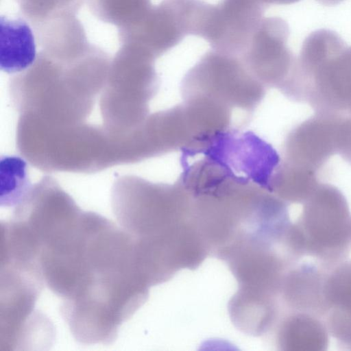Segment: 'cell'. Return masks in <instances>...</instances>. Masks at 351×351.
<instances>
[{
  "label": "cell",
  "instance_id": "cell-1",
  "mask_svg": "<svg viewBox=\"0 0 351 351\" xmlns=\"http://www.w3.org/2000/svg\"><path fill=\"white\" fill-rule=\"evenodd\" d=\"M119 226L130 237L151 286L182 268H195L207 255L188 191L178 182L154 183L122 176L111 190Z\"/></svg>",
  "mask_w": 351,
  "mask_h": 351
},
{
  "label": "cell",
  "instance_id": "cell-2",
  "mask_svg": "<svg viewBox=\"0 0 351 351\" xmlns=\"http://www.w3.org/2000/svg\"><path fill=\"white\" fill-rule=\"evenodd\" d=\"M108 69L105 59L40 58L11 80V100L20 114L48 124L85 122L105 86Z\"/></svg>",
  "mask_w": 351,
  "mask_h": 351
},
{
  "label": "cell",
  "instance_id": "cell-3",
  "mask_svg": "<svg viewBox=\"0 0 351 351\" xmlns=\"http://www.w3.org/2000/svg\"><path fill=\"white\" fill-rule=\"evenodd\" d=\"M16 141L24 158L45 172L89 173L110 167L109 136L103 125H51L20 114Z\"/></svg>",
  "mask_w": 351,
  "mask_h": 351
},
{
  "label": "cell",
  "instance_id": "cell-4",
  "mask_svg": "<svg viewBox=\"0 0 351 351\" xmlns=\"http://www.w3.org/2000/svg\"><path fill=\"white\" fill-rule=\"evenodd\" d=\"M350 244L351 216L344 195L332 184L319 183L289 227L288 252L296 261L309 256L330 267L345 260Z\"/></svg>",
  "mask_w": 351,
  "mask_h": 351
},
{
  "label": "cell",
  "instance_id": "cell-5",
  "mask_svg": "<svg viewBox=\"0 0 351 351\" xmlns=\"http://www.w3.org/2000/svg\"><path fill=\"white\" fill-rule=\"evenodd\" d=\"M154 60L136 47L129 57L119 56L109 67L100 110L103 126L112 135L128 134L149 115V102L159 86Z\"/></svg>",
  "mask_w": 351,
  "mask_h": 351
},
{
  "label": "cell",
  "instance_id": "cell-6",
  "mask_svg": "<svg viewBox=\"0 0 351 351\" xmlns=\"http://www.w3.org/2000/svg\"><path fill=\"white\" fill-rule=\"evenodd\" d=\"M267 88L247 69L239 56L207 51L184 75L183 99L203 98L250 117L263 99Z\"/></svg>",
  "mask_w": 351,
  "mask_h": 351
},
{
  "label": "cell",
  "instance_id": "cell-7",
  "mask_svg": "<svg viewBox=\"0 0 351 351\" xmlns=\"http://www.w3.org/2000/svg\"><path fill=\"white\" fill-rule=\"evenodd\" d=\"M193 153L205 155L269 191L272 176L281 160L271 144L255 133L241 129L221 133Z\"/></svg>",
  "mask_w": 351,
  "mask_h": 351
},
{
  "label": "cell",
  "instance_id": "cell-8",
  "mask_svg": "<svg viewBox=\"0 0 351 351\" xmlns=\"http://www.w3.org/2000/svg\"><path fill=\"white\" fill-rule=\"evenodd\" d=\"M209 3L203 0H162L138 25V45L154 58L189 35L201 37Z\"/></svg>",
  "mask_w": 351,
  "mask_h": 351
},
{
  "label": "cell",
  "instance_id": "cell-9",
  "mask_svg": "<svg viewBox=\"0 0 351 351\" xmlns=\"http://www.w3.org/2000/svg\"><path fill=\"white\" fill-rule=\"evenodd\" d=\"M289 32L282 18L263 19L247 48L239 56L267 88L280 90L292 71L296 57L287 45Z\"/></svg>",
  "mask_w": 351,
  "mask_h": 351
},
{
  "label": "cell",
  "instance_id": "cell-10",
  "mask_svg": "<svg viewBox=\"0 0 351 351\" xmlns=\"http://www.w3.org/2000/svg\"><path fill=\"white\" fill-rule=\"evenodd\" d=\"M266 9L257 0H220L210 4L202 38L213 49L240 56L263 21Z\"/></svg>",
  "mask_w": 351,
  "mask_h": 351
},
{
  "label": "cell",
  "instance_id": "cell-11",
  "mask_svg": "<svg viewBox=\"0 0 351 351\" xmlns=\"http://www.w3.org/2000/svg\"><path fill=\"white\" fill-rule=\"evenodd\" d=\"M338 115L315 113L287 135L282 160L317 172L337 154Z\"/></svg>",
  "mask_w": 351,
  "mask_h": 351
},
{
  "label": "cell",
  "instance_id": "cell-12",
  "mask_svg": "<svg viewBox=\"0 0 351 351\" xmlns=\"http://www.w3.org/2000/svg\"><path fill=\"white\" fill-rule=\"evenodd\" d=\"M328 268L311 263L291 267L281 288V307L288 312H305L324 319L326 314L324 284Z\"/></svg>",
  "mask_w": 351,
  "mask_h": 351
},
{
  "label": "cell",
  "instance_id": "cell-13",
  "mask_svg": "<svg viewBox=\"0 0 351 351\" xmlns=\"http://www.w3.org/2000/svg\"><path fill=\"white\" fill-rule=\"evenodd\" d=\"M329 333L340 346L351 350V260H343L327 269L324 284Z\"/></svg>",
  "mask_w": 351,
  "mask_h": 351
},
{
  "label": "cell",
  "instance_id": "cell-14",
  "mask_svg": "<svg viewBox=\"0 0 351 351\" xmlns=\"http://www.w3.org/2000/svg\"><path fill=\"white\" fill-rule=\"evenodd\" d=\"M37 60L35 36L29 24L21 17H0V68L7 73H20Z\"/></svg>",
  "mask_w": 351,
  "mask_h": 351
},
{
  "label": "cell",
  "instance_id": "cell-15",
  "mask_svg": "<svg viewBox=\"0 0 351 351\" xmlns=\"http://www.w3.org/2000/svg\"><path fill=\"white\" fill-rule=\"evenodd\" d=\"M277 342L286 351H324L329 331L322 318L305 312H287L278 323Z\"/></svg>",
  "mask_w": 351,
  "mask_h": 351
},
{
  "label": "cell",
  "instance_id": "cell-16",
  "mask_svg": "<svg viewBox=\"0 0 351 351\" xmlns=\"http://www.w3.org/2000/svg\"><path fill=\"white\" fill-rule=\"evenodd\" d=\"M316 173L280 160L271 180V192L287 204H304L319 184Z\"/></svg>",
  "mask_w": 351,
  "mask_h": 351
},
{
  "label": "cell",
  "instance_id": "cell-17",
  "mask_svg": "<svg viewBox=\"0 0 351 351\" xmlns=\"http://www.w3.org/2000/svg\"><path fill=\"white\" fill-rule=\"evenodd\" d=\"M1 169V205L15 206L30 190L27 163L16 156H2Z\"/></svg>",
  "mask_w": 351,
  "mask_h": 351
},
{
  "label": "cell",
  "instance_id": "cell-18",
  "mask_svg": "<svg viewBox=\"0 0 351 351\" xmlns=\"http://www.w3.org/2000/svg\"><path fill=\"white\" fill-rule=\"evenodd\" d=\"M337 154L351 165V117L338 115Z\"/></svg>",
  "mask_w": 351,
  "mask_h": 351
},
{
  "label": "cell",
  "instance_id": "cell-19",
  "mask_svg": "<svg viewBox=\"0 0 351 351\" xmlns=\"http://www.w3.org/2000/svg\"><path fill=\"white\" fill-rule=\"evenodd\" d=\"M267 8L270 5H288L296 3L300 0H257Z\"/></svg>",
  "mask_w": 351,
  "mask_h": 351
},
{
  "label": "cell",
  "instance_id": "cell-20",
  "mask_svg": "<svg viewBox=\"0 0 351 351\" xmlns=\"http://www.w3.org/2000/svg\"><path fill=\"white\" fill-rule=\"evenodd\" d=\"M316 1L322 5L329 6V5H337V4L340 3L341 2H342L343 0H316Z\"/></svg>",
  "mask_w": 351,
  "mask_h": 351
},
{
  "label": "cell",
  "instance_id": "cell-21",
  "mask_svg": "<svg viewBox=\"0 0 351 351\" xmlns=\"http://www.w3.org/2000/svg\"><path fill=\"white\" fill-rule=\"evenodd\" d=\"M117 138H118V137H117ZM118 139H119V138H118ZM119 147H120V142H119ZM120 165H121V151H120Z\"/></svg>",
  "mask_w": 351,
  "mask_h": 351
}]
</instances>
